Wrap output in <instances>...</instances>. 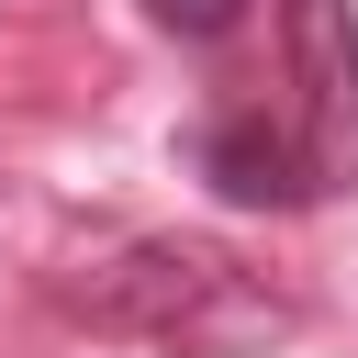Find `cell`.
Here are the masks:
<instances>
[{
  "mask_svg": "<svg viewBox=\"0 0 358 358\" xmlns=\"http://www.w3.org/2000/svg\"><path fill=\"white\" fill-rule=\"evenodd\" d=\"M291 78H302L313 190H358V11L347 0H291Z\"/></svg>",
  "mask_w": 358,
  "mask_h": 358,
  "instance_id": "obj_2",
  "label": "cell"
},
{
  "mask_svg": "<svg viewBox=\"0 0 358 358\" xmlns=\"http://www.w3.org/2000/svg\"><path fill=\"white\" fill-rule=\"evenodd\" d=\"M67 313H90L101 336H157L179 358H257L291 336V302L257 291L224 246L201 235H134L112 257H90L67 280Z\"/></svg>",
  "mask_w": 358,
  "mask_h": 358,
  "instance_id": "obj_1",
  "label": "cell"
},
{
  "mask_svg": "<svg viewBox=\"0 0 358 358\" xmlns=\"http://www.w3.org/2000/svg\"><path fill=\"white\" fill-rule=\"evenodd\" d=\"M145 11H157L168 34H190V45H213V34H235V22H246V0H145Z\"/></svg>",
  "mask_w": 358,
  "mask_h": 358,
  "instance_id": "obj_4",
  "label": "cell"
},
{
  "mask_svg": "<svg viewBox=\"0 0 358 358\" xmlns=\"http://www.w3.org/2000/svg\"><path fill=\"white\" fill-rule=\"evenodd\" d=\"M190 168H201L213 201H235V213H291V201H313V157H302V134H280L268 112H224V123H201Z\"/></svg>",
  "mask_w": 358,
  "mask_h": 358,
  "instance_id": "obj_3",
  "label": "cell"
}]
</instances>
